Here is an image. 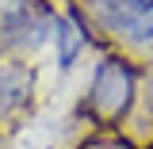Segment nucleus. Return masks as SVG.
Segmentation results:
<instances>
[{"mask_svg":"<svg viewBox=\"0 0 153 149\" xmlns=\"http://www.w3.org/2000/svg\"><path fill=\"white\" fill-rule=\"evenodd\" d=\"M35 99V65L27 57H8L0 65V122L27 111Z\"/></svg>","mask_w":153,"mask_h":149,"instance_id":"39448f33","label":"nucleus"},{"mask_svg":"<svg viewBox=\"0 0 153 149\" xmlns=\"http://www.w3.org/2000/svg\"><path fill=\"white\" fill-rule=\"evenodd\" d=\"M142 92V61L126 50H107L92 65L76 119L88 130H130Z\"/></svg>","mask_w":153,"mask_h":149,"instance_id":"f257e3e1","label":"nucleus"},{"mask_svg":"<svg viewBox=\"0 0 153 149\" xmlns=\"http://www.w3.org/2000/svg\"><path fill=\"white\" fill-rule=\"evenodd\" d=\"M88 23L92 50H153V0H73Z\"/></svg>","mask_w":153,"mask_h":149,"instance_id":"f03ea898","label":"nucleus"},{"mask_svg":"<svg viewBox=\"0 0 153 149\" xmlns=\"http://www.w3.org/2000/svg\"><path fill=\"white\" fill-rule=\"evenodd\" d=\"M134 122H146L153 134V54L142 61V92H138V115Z\"/></svg>","mask_w":153,"mask_h":149,"instance_id":"0eeeda50","label":"nucleus"},{"mask_svg":"<svg viewBox=\"0 0 153 149\" xmlns=\"http://www.w3.org/2000/svg\"><path fill=\"white\" fill-rule=\"evenodd\" d=\"M73 149H142L130 130H88Z\"/></svg>","mask_w":153,"mask_h":149,"instance_id":"423d86ee","label":"nucleus"},{"mask_svg":"<svg viewBox=\"0 0 153 149\" xmlns=\"http://www.w3.org/2000/svg\"><path fill=\"white\" fill-rule=\"evenodd\" d=\"M54 57H57V69L61 73H69L80 54L92 46V38H88V23L80 16V8H76L73 0H61V12H57V23H54Z\"/></svg>","mask_w":153,"mask_h":149,"instance_id":"20e7f679","label":"nucleus"},{"mask_svg":"<svg viewBox=\"0 0 153 149\" xmlns=\"http://www.w3.org/2000/svg\"><path fill=\"white\" fill-rule=\"evenodd\" d=\"M54 0H0V54L8 57H31L38 54L57 23Z\"/></svg>","mask_w":153,"mask_h":149,"instance_id":"7ed1b4c3","label":"nucleus"},{"mask_svg":"<svg viewBox=\"0 0 153 149\" xmlns=\"http://www.w3.org/2000/svg\"><path fill=\"white\" fill-rule=\"evenodd\" d=\"M142 149H153V134H149V138H146V142H142Z\"/></svg>","mask_w":153,"mask_h":149,"instance_id":"6e6552de","label":"nucleus"}]
</instances>
